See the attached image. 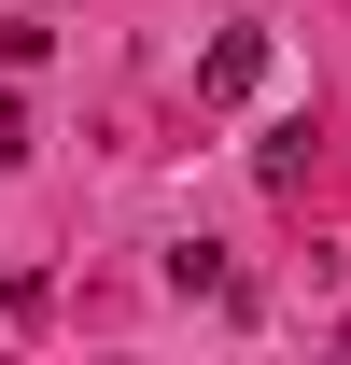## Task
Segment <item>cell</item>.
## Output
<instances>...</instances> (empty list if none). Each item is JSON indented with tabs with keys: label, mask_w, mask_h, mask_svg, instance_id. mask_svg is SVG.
<instances>
[{
	"label": "cell",
	"mask_w": 351,
	"mask_h": 365,
	"mask_svg": "<svg viewBox=\"0 0 351 365\" xmlns=\"http://www.w3.org/2000/svg\"><path fill=\"white\" fill-rule=\"evenodd\" d=\"M267 85V29H211V56H197V98H253Z\"/></svg>",
	"instance_id": "1"
},
{
	"label": "cell",
	"mask_w": 351,
	"mask_h": 365,
	"mask_svg": "<svg viewBox=\"0 0 351 365\" xmlns=\"http://www.w3.org/2000/svg\"><path fill=\"white\" fill-rule=\"evenodd\" d=\"M169 295H225V309H239V267H225L211 239H183V253H169Z\"/></svg>",
	"instance_id": "2"
}]
</instances>
